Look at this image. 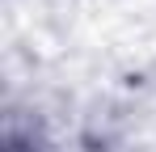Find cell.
I'll return each mask as SVG.
<instances>
[{"mask_svg":"<svg viewBox=\"0 0 156 152\" xmlns=\"http://www.w3.org/2000/svg\"><path fill=\"white\" fill-rule=\"evenodd\" d=\"M9 152H34V144H21V139H9Z\"/></svg>","mask_w":156,"mask_h":152,"instance_id":"cell-1","label":"cell"}]
</instances>
